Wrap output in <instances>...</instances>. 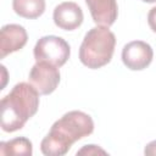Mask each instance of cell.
Masks as SVG:
<instances>
[{
    "label": "cell",
    "instance_id": "cell-3",
    "mask_svg": "<svg viewBox=\"0 0 156 156\" xmlns=\"http://www.w3.org/2000/svg\"><path fill=\"white\" fill-rule=\"evenodd\" d=\"M116 46V37L105 26L93 27L87 32L79 48L80 62L90 68L98 69L110 63Z\"/></svg>",
    "mask_w": 156,
    "mask_h": 156
},
{
    "label": "cell",
    "instance_id": "cell-15",
    "mask_svg": "<svg viewBox=\"0 0 156 156\" xmlns=\"http://www.w3.org/2000/svg\"><path fill=\"white\" fill-rule=\"evenodd\" d=\"M144 2H147V4H152V2H156V0H141Z\"/></svg>",
    "mask_w": 156,
    "mask_h": 156
},
{
    "label": "cell",
    "instance_id": "cell-4",
    "mask_svg": "<svg viewBox=\"0 0 156 156\" xmlns=\"http://www.w3.org/2000/svg\"><path fill=\"white\" fill-rule=\"evenodd\" d=\"M33 55L37 62L44 61L56 67H61L68 61L71 48L68 43L61 37L45 35L37 41L33 49Z\"/></svg>",
    "mask_w": 156,
    "mask_h": 156
},
{
    "label": "cell",
    "instance_id": "cell-6",
    "mask_svg": "<svg viewBox=\"0 0 156 156\" xmlns=\"http://www.w3.org/2000/svg\"><path fill=\"white\" fill-rule=\"evenodd\" d=\"M154 58V50L150 44L143 40L127 43L122 49V62L130 71L145 69Z\"/></svg>",
    "mask_w": 156,
    "mask_h": 156
},
{
    "label": "cell",
    "instance_id": "cell-13",
    "mask_svg": "<svg viewBox=\"0 0 156 156\" xmlns=\"http://www.w3.org/2000/svg\"><path fill=\"white\" fill-rule=\"evenodd\" d=\"M147 24H149L150 29L156 33V6L150 9V11L147 13Z\"/></svg>",
    "mask_w": 156,
    "mask_h": 156
},
{
    "label": "cell",
    "instance_id": "cell-10",
    "mask_svg": "<svg viewBox=\"0 0 156 156\" xmlns=\"http://www.w3.org/2000/svg\"><path fill=\"white\" fill-rule=\"evenodd\" d=\"M45 0H12L16 15L27 20H35L45 12Z\"/></svg>",
    "mask_w": 156,
    "mask_h": 156
},
{
    "label": "cell",
    "instance_id": "cell-1",
    "mask_svg": "<svg viewBox=\"0 0 156 156\" xmlns=\"http://www.w3.org/2000/svg\"><path fill=\"white\" fill-rule=\"evenodd\" d=\"M93 132L94 121L88 113L78 110L69 111L54 122L40 143V150L45 156L66 155L76 141Z\"/></svg>",
    "mask_w": 156,
    "mask_h": 156
},
{
    "label": "cell",
    "instance_id": "cell-8",
    "mask_svg": "<svg viewBox=\"0 0 156 156\" xmlns=\"http://www.w3.org/2000/svg\"><path fill=\"white\" fill-rule=\"evenodd\" d=\"M52 20L60 29L74 30L82 26L84 15L78 4L73 1H65L54 9Z\"/></svg>",
    "mask_w": 156,
    "mask_h": 156
},
{
    "label": "cell",
    "instance_id": "cell-11",
    "mask_svg": "<svg viewBox=\"0 0 156 156\" xmlns=\"http://www.w3.org/2000/svg\"><path fill=\"white\" fill-rule=\"evenodd\" d=\"M1 155H26L30 156L33 154V144L26 136L13 138L7 141L0 143Z\"/></svg>",
    "mask_w": 156,
    "mask_h": 156
},
{
    "label": "cell",
    "instance_id": "cell-12",
    "mask_svg": "<svg viewBox=\"0 0 156 156\" xmlns=\"http://www.w3.org/2000/svg\"><path fill=\"white\" fill-rule=\"evenodd\" d=\"M98 154L106 155L107 152H106L104 149H101L100 146L93 145V144H90V145H84L80 150L77 151V155H98Z\"/></svg>",
    "mask_w": 156,
    "mask_h": 156
},
{
    "label": "cell",
    "instance_id": "cell-5",
    "mask_svg": "<svg viewBox=\"0 0 156 156\" xmlns=\"http://www.w3.org/2000/svg\"><path fill=\"white\" fill-rule=\"evenodd\" d=\"M60 79L61 76L58 67L44 61L35 62L28 76L29 83L38 90L40 95H49L54 93L60 83Z\"/></svg>",
    "mask_w": 156,
    "mask_h": 156
},
{
    "label": "cell",
    "instance_id": "cell-7",
    "mask_svg": "<svg viewBox=\"0 0 156 156\" xmlns=\"http://www.w3.org/2000/svg\"><path fill=\"white\" fill-rule=\"evenodd\" d=\"M27 40L28 34L24 27L16 23L2 26L0 30V58L21 50L27 44Z\"/></svg>",
    "mask_w": 156,
    "mask_h": 156
},
{
    "label": "cell",
    "instance_id": "cell-2",
    "mask_svg": "<svg viewBox=\"0 0 156 156\" xmlns=\"http://www.w3.org/2000/svg\"><path fill=\"white\" fill-rule=\"evenodd\" d=\"M39 95L38 90L30 83H17L1 100V129L7 133L22 129L26 122L37 113Z\"/></svg>",
    "mask_w": 156,
    "mask_h": 156
},
{
    "label": "cell",
    "instance_id": "cell-14",
    "mask_svg": "<svg viewBox=\"0 0 156 156\" xmlns=\"http://www.w3.org/2000/svg\"><path fill=\"white\" fill-rule=\"evenodd\" d=\"M144 154L146 156H156V140H152L149 144H146L144 149Z\"/></svg>",
    "mask_w": 156,
    "mask_h": 156
},
{
    "label": "cell",
    "instance_id": "cell-9",
    "mask_svg": "<svg viewBox=\"0 0 156 156\" xmlns=\"http://www.w3.org/2000/svg\"><path fill=\"white\" fill-rule=\"evenodd\" d=\"M93 21L98 26L110 27L118 16V6L116 0H85Z\"/></svg>",
    "mask_w": 156,
    "mask_h": 156
}]
</instances>
